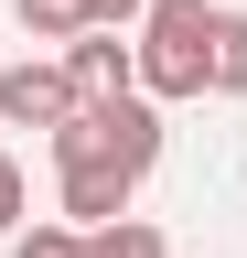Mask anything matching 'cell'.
<instances>
[{
	"label": "cell",
	"instance_id": "52a82bcc",
	"mask_svg": "<svg viewBox=\"0 0 247 258\" xmlns=\"http://www.w3.org/2000/svg\"><path fill=\"white\" fill-rule=\"evenodd\" d=\"M215 97H247V11H215Z\"/></svg>",
	"mask_w": 247,
	"mask_h": 258
},
{
	"label": "cell",
	"instance_id": "6da1fadb",
	"mask_svg": "<svg viewBox=\"0 0 247 258\" xmlns=\"http://www.w3.org/2000/svg\"><path fill=\"white\" fill-rule=\"evenodd\" d=\"M129 54H140V97H161V108L215 97V0H150Z\"/></svg>",
	"mask_w": 247,
	"mask_h": 258
},
{
	"label": "cell",
	"instance_id": "3957f363",
	"mask_svg": "<svg viewBox=\"0 0 247 258\" xmlns=\"http://www.w3.org/2000/svg\"><path fill=\"white\" fill-rule=\"evenodd\" d=\"M75 108H86V97H75V76H65V54H22V64H0V118H11V129H43V140H54Z\"/></svg>",
	"mask_w": 247,
	"mask_h": 258
},
{
	"label": "cell",
	"instance_id": "8992f818",
	"mask_svg": "<svg viewBox=\"0 0 247 258\" xmlns=\"http://www.w3.org/2000/svg\"><path fill=\"white\" fill-rule=\"evenodd\" d=\"M86 258H172V237L150 215H118V226H86Z\"/></svg>",
	"mask_w": 247,
	"mask_h": 258
},
{
	"label": "cell",
	"instance_id": "ba28073f",
	"mask_svg": "<svg viewBox=\"0 0 247 258\" xmlns=\"http://www.w3.org/2000/svg\"><path fill=\"white\" fill-rule=\"evenodd\" d=\"M22 11V32H43V43H75L86 32V0H11Z\"/></svg>",
	"mask_w": 247,
	"mask_h": 258
},
{
	"label": "cell",
	"instance_id": "9c48e42d",
	"mask_svg": "<svg viewBox=\"0 0 247 258\" xmlns=\"http://www.w3.org/2000/svg\"><path fill=\"white\" fill-rule=\"evenodd\" d=\"M11 258H86V226H22Z\"/></svg>",
	"mask_w": 247,
	"mask_h": 258
},
{
	"label": "cell",
	"instance_id": "8fae6325",
	"mask_svg": "<svg viewBox=\"0 0 247 258\" xmlns=\"http://www.w3.org/2000/svg\"><path fill=\"white\" fill-rule=\"evenodd\" d=\"M150 0H86V32H140Z\"/></svg>",
	"mask_w": 247,
	"mask_h": 258
},
{
	"label": "cell",
	"instance_id": "277c9868",
	"mask_svg": "<svg viewBox=\"0 0 247 258\" xmlns=\"http://www.w3.org/2000/svg\"><path fill=\"white\" fill-rule=\"evenodd\" d=\"M65 76H75V97H129L140 86V54L118 43V32H75V43H65Z\"/></svg>",
	"mask_w": 247,
	"mask_h": 258
},
{
	"label": "cell",
	"instance_id": "5b68a950",
	"mask_svg": "<svg viewBox=\"0 0 247 258\" xmlns=\"http://www.w3.org/2000/svg\"><path fill=\"white\" fill-rule=\"evenodd\" d=\"M54 194H65V226H118V215H129V172H118V161H75V172L65 183H54Z\"/></svg>",
	"mask_w": 247,
	"mask_h": 258
},
{
	"label": "cell",
	"instance_id": "7a4b0ae2",
	"mask_svg": "<svg viewBox=\"0 0 247 258\" xmlns=\"http://www.w3.org/2000/svg\"><path fill=\"white\" fill-rule=\"evenodd\" d=\"M75 161H118V172H150V161H161V97H86V108L54 129V172H75Z\"/></svg>",
	"mask_w": 247,
	"mask_h": 258
},
{
	"label": "cell",
	"instance_id": "30bf717a",
	"mask_svg": "<svg viewBox=\"0 0 247 258\" xmlns=\"http://www.w3.org/2000/svg\"><path fill=\"white\" fill-rule=\"evenodd\" d=\"M22 215H33V194H22V161L0 151V237H22Z\"/></svg>",
	"mask_w": 247,
	"mask_h": 258
}]
</instances>
